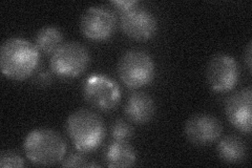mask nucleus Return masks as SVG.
<instances>
[{
  "mask_svg": "<svg viewBox=\"0 0 252 168\" xmlns=\"http://www.w3.org/2000/svg\"><path fill=\"white\" fill-rule=\"evenodd\" d=\"M251 86H247L245 89L236 91L230 95L225 102V115L228 121L236 130L247 134L251 133Z\"/></svg>",
  "mask_w": 252,
  "mask_h": 168,
  "instance_id": "9b49d317",
  "label": "nucleus"
},
{
  "mask_svg": "<svg viewBox=\"0 0 252 168\" xmlns=\"http://www.w3.org/2000/svg\"><path fill=\"white\" fill-rule=\"evenodd\" d=\"M23 149L33 164L51 166L61 163L65 158L67 147L59 133L50 129H36L26 135Z\"/></svg>",
  "mask_w": 252,
  "mask_h": 168,
  "instance_id": "7ed1b4c3",
  "label": "nucleus"
},
{
  "mask_svg": "<svg viewBox=\"0 0 252 168\" xmlns=\"http://www.w3.org/2000/svg\"><path fill=\"white\" fill-rule=\"evenodd\" d=\"M240 77V66L232 56L217 54L210 58L206 68V78L212 91L230 92L238 85Z\"/></svg>",
  "mask_w": 252,
  "mask_h": 168,
  "instance_id": "0eeeda50",
  "label": "nucleus"
},
{
  "mask_svg": "<svg viewBox=\"0 0 252 168\" xmlns=\"http://www.w3.org/2000/svg\"><path fill=\"white\" fill-rule=\"evenodd\" d=\"M25 165V160L20 154L14 150H3L0 155V167L1 168H21Z\"/></svg>",
  "mask_w": 252,
  "mask_h": 168,
  "instance_id": "f3484780",
  "label": "nucleus"
},
{
  "mask_svg": "<svg viewBox=\"0 0 252 168\" xmlns=\"http://www.w3.org/2000/svg\"><path fill=\"white\" fill-rule=\"evenodd\" d=\"M82 93L85 101L101 111L113 110L122 97L119 84L103 74H92L86 78L83 81Z\"/></svg>",
  "mask_w": 252,
  "mask_h": 168,
  "instance_id": "423d86ee",
  "label": "nucleus"
},
{
  "mask_svg": "<svg viewBox=\"0 0 252 168\" xmlns=\"http://www.w3.org/2000/svg\"><path fill=\"white\" fill-rule=\"evenodd\" d=\"M118 75L128 89L137 90L148 85L156 75V65L148 53L141 50L125 52L118 63Z\"/></svg>",
  "mask_w": 252,
  "mask_h": 168,
  "instance_id": "20e7f679",
  "label": "nucleus"
},
{
  "mask_svg": "<svg viewBox=\"0 0 252 168\" xmlns=\"http://www.w3.org/2000/svg\"><path fill=\"white\" fill-rule=\"evenodd\" d=\"M187 140L196 146H207L217 142L223 133L220 120L209 114H195L189 118L184 126Z\"/></svg>",
  "mask_w": 252,
  "mask_h": 168,
  "instance_id": "9d476101",
  "label": "nucleus"
},
{
  "mask_svg": "<svg viewBox=\"0 0 252 168\" xmlns=\"http://www.w3.org/2000/svg\"><path fill=\"white\" fill-rule=\"evenodd\" d=\"M251 54H252V42L250 41L246 47V51H245V55H244V57H245V61H246V65L247 67L249 69V71L251 73L252 70V59H251Z\"/></svg>",
  "mask_w": 252,
  "mask_h": 168,
  "instance_id": "aec40b11",
  "label": "nucleus"
},
{
  "mask_svg": "<svg viewBox=\"0 0 252 168\" xmlns=\"http://www.w3.org/2000/svg\"><path fill=\"white\" fill-rule=\"evenodd\" d=\"M124 114L132 123L145 124L153 120L156 114L155 100L146 93H132L126 101Z\"/></svg>",
  "mask_w": 252,
  "mask_h": 168,
  "instance_id": "f8f14e48",
  "label": "nucleus"
},
{
  "mask_svg": "<svg viewBox=\"0 0 252 168\" xmlns=\"http://www.w3.org/2000/svg\"><path fill=\"white\" fill-rule=\"evenodd\" d=\"M89 50L77 41L63 42L51 56L50 67L53 73L63 79L81 76L90 66Z\"/></svg>",
  "mask_w": 252,
  "mask_h": 168,
  "instance_id": "39448f33",
  "label": "nucleus"
},
{
  "mask_svg": "<svg viewBox=\"0 0 252 168\" xmlns=\"http://www.w3.org/2000/svg\"><path fill=\"white\" fill-rule=\"evenodd\" d=\"M34 44L40 53L52 56L63 44V35L58 28L44 27L38 31Z\"/></svg>",
  "mask_w": 252,
  "mask_h": 168,
  "instance_id": "2eb2a0df",
  "label": "nucleus"
},
{
  "mask_svg": "<svg viewBox=\"0 0 252 168\" xmlns=\"http://www.w3.org/2000/svg\"><path fill=\"white\" fill-rule=\"evenodd\" d=\"M116 14L105 5H94L86 10L80 19V30L84 37L93 41H104L115 33Z\"/></svg>",
  "mask_w": 252,
  "mask_h": 168,
  "instance_id": "6e6552de",
  "label": "nucleus"
},
{
  "mask_svg": "<svg viewBox=\"0 0 252 168\" xmlns=\"http://www.w3.org/2000/svg\"><path fill=\"white\" fill-rule=\"evenodd\" d=\"M218 156L224 162L229 164H238L245 161L247 157V146L238 135H226L217 145Z\"/></svg>",
  "mask_w": 252,
  "mask_h": 168,
  "instance_id": "4468645a",
  "label": "nucleus"
},
{
  "mask_svg": "<svg viewBox=\"0 0 252 168\" xmlns=\"http://www.w3.org/2000/svg\"><path fill=\"white\" fill-rule=\"evenodd\" d=\"M110 3H112L121 14L139 5V2L137 0H116V1H112Z\"/></svg>",
  "mask_w": 252,
  "mask_h": 168,
  "instance_id": "6ab92c4d",
  "label": "nucleus"
},
{
  "mask_svg": "<svg viewBox=\"0 0 252 168\" xmlns=\"http://www.w3.org/2000/svg\"><path fill=\"white\" fill-rule=\"evenodd\" d=\"M65 127L76 149L84 154L96 150L106 135L103 119L90 109L75 110L68 116Z\"/></svg>",
  "mask_w": 252,
  "mask_h": 168,
  "instance_id": "f03ea898",
  "label": "nucleus"
},
{
  "mask_svg": "<svg viewBox=\"0 0 252 168\" xmlns=\"http://www.w3.org/2000/svg\"><path fill=\"white\" fill-rule=\"evenodd\" d=\"M110 134L114 140L117 141H128L132 138L135 130L132 125L124 119H118L110 127Z\"/></svg>",
  "mask_w": 252,
  "mask_h": 168,
  "instance_id": "dca6fc26",
  "label": "nucleus"
},
{
  "mask_svg": "<svg viewBox=\"0 0 252 168\" xmlns=\"http://www.w3.org/2000/svg\"><path fill=\"white\" fill-rule=\"evenodd\" d=\"M104 161L108 167H131L136 164L137 153L127 141L114 140L105 148Z\"/></svg>",
  "mask_w": 252,
  "mask_h": 168,
  "instance_id": "ddd939ff",
  "label": "nucleus"
},
{
  "mask_svg": "<svg viewBox=\"0 0 252 168\" xmlns=\"http://www.w3.org/2000/svg\"><path fill=\"white\" fill-rule=\"evenodd\" d=\"M120 26L123 33L136 41H147L158 31L155 15L139 5L121 14Z\"/></svg>",
  "mask_w": 252,
  "mask_h": 168,
  "instance_id": "1a4fd4ad",
  "label": "nucleus"
},
{
  "mask_svg": "<svg viewBox=\"0 0 252 168\" xmlns=\"http://www.w3.org/2000/svg\"><path fill=\"white\" fill-rule=\"evenodd\" d=\"M88 159L84 156V153L79 150L76 153L69 154L60 163L62 167H88Z\"/></svg>",
  "mask_w": 252,
  "mask_h": 168,
  "instance_id": "a211bd4d",
  "label": "nucleus"
},
{
  "mask_svg": "<svg viewBox=\"0 0 252 168\" xmlns=\"http://www.w3.org/2000/svg\"><path fill=\"white\" fill-rule=\"evenodd\" d=\"M40 62L36 45L20 37L9 38L0 49V68L9 79L22 81L33 75Z\"/></svg>",
  "mask_w": 252,
  "mask_h": 168,
  "instance_id": "f257e3e1",
  "label": "nucleus"
}]
</instances>
